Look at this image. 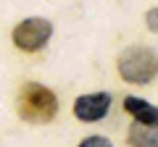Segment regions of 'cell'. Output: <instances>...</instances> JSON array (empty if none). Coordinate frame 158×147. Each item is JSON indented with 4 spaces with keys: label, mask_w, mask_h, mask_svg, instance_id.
I'll return each instance as SVG.
<instances>
[{
    "label": "cell",
    "mask_w": 158,
    "mask_h": 147,
    "mask_svg": "<svg viewBox=\"0 0 158 147\" xmlns=\"http://www.w3.org/2000/svg\"><path fill=\"white\" fill-rule=\"evenodd\" d=\"M19 116L27 124H50L58 116V97L53 89L37 84V81H27L19 92Z\"/></svg>",
    "instance_id": "1"
},
{
    "label": "cell",
    "mask_w": 158,
    "mask_h": 147,
    "mask_svg": "<svg viewBox=\"0 0 158 147\" xmlns=\"http://www.w3.org/2000/svg\"><path fill=\"white\" fill-rule=\"evenodd\" d=\"M118 66V76L129 84H150L158 74V58L156 50L150 47H140V45H132L127 47L116 61Z\"/></svg>",
    "instance_id": "2"
},
{
    "label": "cell",
    "mask_w": 158,
    "mask_h": 147,
    "mask_svg": "<svg viewBox=\"0 0 158 147\" xmlns=\"http://www.w3.org/2000/svg\"><path fill=\"white\" fill-rule=\"evenodd\" d=\"M53 37V24L42 16H29L13 29V45L21 53H40Z\"/></svg>",
    "instance_id": "3"
},
{
    "label": "cell",
    "mask_w": 158,
    "mask_h": 147,
    "mask_svg": "<svg viewBox=\"0 0 158 147\" xmlns=\"http://www.w3.org/2000/svg\"><path fill=\"white\" fill-rule=\"evenodd\" d=\"M108 110H111V95L108 92H90V95H82L74 100V116L79 121H87V124L106 118Z\"/></svg>",
    "instance_id": "4"
},
{
    "label": "cell",
    "mask_w": 158,
    "mask_h": 147,
    "mask_svg": "<svg viewBox=\"0 0 158 147\" xmlns=\"http://www.w3.org/2000/svg\"><path fill=\"white\" fill-rule=\"evenodd\" d=\"M124 110L137 121V124H145V126H156L158 124V108L153 102L142 100V97H124Z\"/></svg>",
    "instance_id": "5"
},
{
    "label": "cell",
    "mask_w": 158,
    "mask_h": 147,
    "mask_svg": "<svg viewBox=\"0 0 158 147\" xmlns=\"http://www.w3.org/2000/svg\"><path fill=\"white\" fill-rule=\"evenodd\" d=\"M127 142H129V147H158V129L135 121L127 134Z\"/></svg>",
    "instance_id": "6"
},
{
    "label": "cell",
    "mask_w": 158,
    "mask_h": 147,
    "mask_svg": "<svg viewBox=\"0 0 158 147\" xmlns=\"http://www.w3.org/2000/svg\"><path fill=\"white\" fill-rule=\"evenodd\" d=\"M79 147H113L106 137H85V139L79 142Z\"/></svg>",
    "instance_id": "7"
},
{
    "label": "cell",
    "mask_w": 158,
    "mask_h": 147,
    "mask_svg": "<svg viewBox=\"0 0 158 147\" xmlns=\"http://www.w3.org/2000/svg\"><path fill=\"white\" fill-rule=\"evenodd\" d=\"M156 18H158V8H150V11H148V26H150V32H156Z\"/></svg>",
    "instance_id": "8"
}]
</instances>
